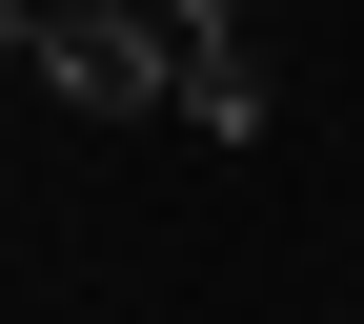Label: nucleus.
Returning a JSON list of instances; mask_svg holds the SVG:
<instances>
[{"mask_svg":"<svg viewBox=\"0 0 364 324\" xmlns=\"http://www.w3.org/2000/svg\"><path fill=\"white\" fill-rule=\"evenodd\" d=\"M0 41H21V81L81 102V122H162L182 102V41L142 21V0H0Z\"/></svg>","mask_w":364,"mask_h":324,"instance_id":"f257e3e1","label":"nucleus"},{"mask_svg":"<svg viewBox=\"0 0 364 324\" xmlns=\"http://www.w3.org/2000/svg\"><path fill=\"white\" fill-rule=\"evenodd\" d=\"M182 102H203V142H263V41H203Z\"/></svg>","mask_w":364,"mask_h":324,"instance_id":"f03ea898","label":"nucleus"},{"mask_svg":"<svg viewBox=\"0 0 364 324\" xmlns=\"http://www.w3.org/2000/svg\"><path fill=\"white\" fill-rule=\"evenodd\" d=\"M142 21L182 41V61H203V41H243V0H142Z\"/></svg>","mask_w":364,"mask_h":324,"instance_id":"7ed1b4c3","label":"nucleus"}]
</instances>
